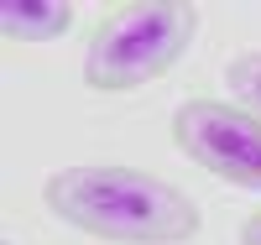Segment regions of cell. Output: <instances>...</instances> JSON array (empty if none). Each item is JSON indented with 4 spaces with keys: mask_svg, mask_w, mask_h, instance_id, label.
Segmentation results:
<instances>
[{
    "mask_svg": "<svg viewBox=\"0 0 261 245\" xmlns=\"http://www.w3.org/2000/svg\"><path fill=\"white\" fill-rule=\"evenodd\" d=\"M42 204L58 225L105 245H183L204 225V209L178 183L125 162L58 167L42 183Z\"/></svg>",
    "mask_w": 261,
    "mask_h": 245,
    "instance_id": "cell-1",
    "label": "cell"
},
{
    "mask_svg": "<svg viewBox=\"0 0 261 245\" xmlns=\"http://www.w3.org/2000/svg\"><path fill=\"white\" fill-rule=\"evenodd\" d=\"M193 37H199V6H183V0L115 6L84 47V84L94 94L146 89L188 58Z\"/></svg>",
    "mask_w": 261,
    "mask_h": 245,
    "instance_id": "cell-2",
    "label": "cell"
},
{
    "mask_svg": "<svg viewBox=\"0 0 261 245\" xmlns=\"http://www.w3.org/2000/svg\"><path fill=\"white\" fill-rule=\"evenodd\" d=\"M172 146L230 188L261 193V115L230 99H183L172 110Z\"/></svg>",
    "mask_w": 261,
    "mask_h": 245,
    "instance_id": "cell-3",
    "label": "cell"
},
{
    "mask_svg": "<svg viewBox=\"0 0 261 245\" xmlns=\"http://www.w3.org/2000/svg\"><path fill=\"white\" fill-rule=\"evenodd\" d=\"M68 26H73L68 0H6L0 6V32L11 42H53L68 37Z\"/></svg>",
    "mask_w": 261,
    "mask_h": 245,
    "instance_id": "cell-4",
    "label": "cell"
},
{
    "mask_svg": "<svg viewBox=\"0 0 261 245\" xmlns=\"http://www.w3.org/2000/svg\"><path fill=\"white\" fill-rule=\"evenodd\" d=\"M225 84H230V99L261 115V52H235L225 63Z\"/></svg>",
    "mask_w": 261,
    "mask_h": 245,
    "instance_id": "cell-5",
    "label": "cell"
},
{
    "mask_svg": "<svg viewBox=\"0 0 261 245\" xmlns=\"http://www.w3.org/2000/svg\"><path fill=\"white\" fill-rule=\"evenodd\" d=\"M241 245H261V209H256L246 225H241Z\"/></svg>",
    "mask_w": 261,
    "mask_h": 245,
    "instance_id": "cell-6",
    "label": "cell"
},
{
    "mask_svg": "<svg viewBox=\"0 0 261 245\" xmlns=\"http://www.w3.org/2000/svg\"><path fill=\"white\" fill-rule=\"evenodd\" d=\"M6 245H11V240H6Z\"/></svg>",
    "mask_w": 261,
    "mask_h": 245,
    "instance_id": "cell-7",
    "label": "cell"
}]
</instances>
